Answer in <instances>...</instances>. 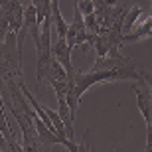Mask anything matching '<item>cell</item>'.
Instances as JSON below:
<instances>
[{"instance_id":"cell-12","label":"cell","mask_w":152,"mask_h":152,"mask_svg":"<svg viewBox=\"0 0 152 152\" xmlns=\"http://www.w3.org/2000/svg\"><path fill=\"white\" fill-rule=\"evenodd\" d=\"M18 2H22V0H18Z\"/></svg>"},{"instance_id":"cell-10","label":"cell","mask_w":152,"mask_h":152,"mask_svg":"<svg viewBox=\"0 0 152 152\" xmlns=\"http://www.w3.org/2000/svg\"><path fill=\"white\" fill-rule=\"evenodd\" d=\"M121 0H107V4H111V6H115V4H118Z\"/></svg>"},{"instance_id":"cell-4","label":"cell","mask_w":152,"mask_h":152,"mask_svg":"<svg viewBox=\"0 0 152 152\" xmlns=\"http://www.w3.org/2000/svg\"><path fill=\"white\" fill-rule=\"evenodd\" d=\"M65 39H67V44L71 48H79V45H83V50L89 48V32H87V26H85V18L77 8H75L73 22L69 24Z\"/></svg>"},{"instance_id":"cell-6","label":"cell","mask_w":152,"mask_h":152,"mask_svg":"<svg viewBox=\"0 0 152 152\" xmlns=\"http://www.w3.org/2000/svg\"><path fill=\"white\" fill-rule=\"evenodd\" d=\"M140 14H142V8H140V6H132V8L129 10V16H126V20H124V28H123L124 34H126V32H130V30L136 26V20L140 18Z\"/></svg>"},{"instance_id":"cell-3","label":"cell","mask_w":152,"mask_h":152,"mask_svg":"<svg viewBox=\"0 0 152 152\" xmlns=\"http://www.w3.org/2000/svg\"><path fill=\"white\" fill-rule=\"evenodd\" d=\"M136 93V105L146 123V148L144 152H152V91L148 83H136L132 87Z\"/></svg>"},{"instance_id":"cell-9","label":"cell","mask_w":152,"mask_h":152,"mask_svg":"<svg viewBox=\"0 0 152 152\" xmlns=\"http://www.w3.org/2000/svg\"><path fill=\"white\" fill-rule=\"evenodd\" d=\"M8 138H6L4 132H0V152H8Z\"/></svg>"},{"instance_id":"cell-7","label":"cell","mask_w":152,"mask_h":152,"mask_svg":"<svg viewBox=\"0 0 152 152\" xmlns=\"http://www.w3.org/2000/svg\"><path fill=\"white\" fill-rule=\"evenodd\" d=\"M75 8H77L83 16H89L95 12V2L93 0H75Z\"/></svg>"},{"instance_id":"cell-2","label":"cell","mask_w":152,"mask_h":152,"mask_svg":"<svg viewBox=\"0 0 152 152\" xmlns=\"http://www.w3.org/2000/svg\"><path fill=\"white\" fill-rule=\"evenodd\" d=\"M51 59H53V51H51V18H50L42 24V34H39V39L36 42V79H38L39 87L45 81V73L51 65Z\"/></svg>"},{"instance_id":"cell-8","label":"cell","mask_w":152,"mask_h":152,"mask_svg":"<svg viewBox=\"0 0 152 152\" xmlns=\"http://www.w3.org/2000/svg\"><path fill=\"white\" fill-rule=\"evenodd\" d=\"M77 152H91V150H89V132H85L81 144L77 146Z\"/></svg>"},{"instance_id":"cell-11","label":"cell","mask_w":152,"mask_h":152,"mask_svg":"<svg viewBox=\"0 0 152 152\" xmlns=\"http://www.w3.org/2000/svg\"><path fill=\"white\" fill-rule=\"evenodd\" d=\"M148 85H150V91H152V79H150V83H148Z\"/></svg>"},{"instance_id":"cell-5","label":"cell","mask_w":152,"mask_h":152,"mask_svg":"<svg viewBox=\"0 0 152 152\" xmlns=\"http://www.w3.org/2000/svg\"><path fill=\"white\" fill-rule=\"evenodd\" d=\"M71 45L67 44V39L65 38H57L53 44H51V51H53V57H56L57 61L63 65V69L67 71V75H69V79L75 75V71H73V65H71Z\"/></svg>"},{"instance_id":"cell-1","label":"cell","mask_w":152,"mask_h":152,"mask_svg":"<svg viewBox=\"0 0 152 152\" xmlns=\"http://www.w3.org/2000/svg\"><path fill=\"white\" fill-rule=\"evenodd\" d=\"M118 79H130L136 83H150L152 75L140 63L132 57L123 56L118 48H113L109 56L97 57L95 65L91 71H77L73 77L69 79V93H67V103L71 111H77L81 97L89 87L97 83H109V81H118Z\"/></svg>"}]
</instances>
